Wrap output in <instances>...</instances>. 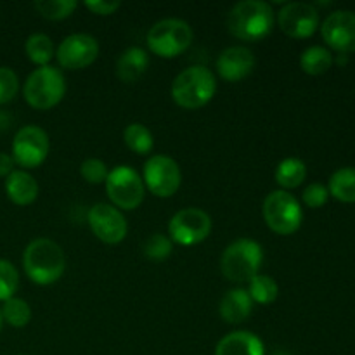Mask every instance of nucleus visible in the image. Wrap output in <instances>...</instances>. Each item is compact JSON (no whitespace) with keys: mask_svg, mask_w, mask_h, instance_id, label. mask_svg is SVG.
I'll use <instances>...</instances> for the list:
<instances>
[{"mask_svg":"<svg viewBox=\"0 0 355 355\" xmlns=\"http://www.w3.org/2000/svg\"><path fill=\"white\" fill-rule=\"evenodd\" d=\"M321 33L333 51L340 54L355 52V12L352 10L331 12L322 21Z\"/></svg>","mask_w":355,"mask_h":355,"instance_id":"15","label":"nucleus"},{"mask_svg":"<svg viewBox=\"0 0 355 355\" xmlns=\"http://www.w3.org/2000/svg\"><path fill=\"white\" fill-rule=\"evenodd\" d=\"M255 54L245 45H232L217 59V73L225 82H241L255 69Z\"/></svg>","mask_w":355,"mask_h":355,"instance_id":"16","label":"nucleus"},{"mask_svg":"<svg viewBox=\"0 0 355 355\" xmlns=\"http://www.w3.org/2000/svg\"><path fill=\"white\" fill-rule=\"evenodd\" d=\"M6 193L12 203L26 207L38 198V182L26 170H14L6 177Z\"/></svg>","mask_w":355,"mask_h":355,"instance_id":"19","label":"nucleus"},{"mask_svg":"<svg viewBox=\"0 0 355 355\" xmlns=\"http://www.w3.org/2000/svg\"><path fill=\"white\" fill-rule=\"evenodd\" d=\"M215 355H266V345L252 331H232L215 347Z\"/></svg>","mask_w":355,"mask_h":355,"instance_id":"17","label":"nucleus"},{"mask_svg":"<svg viewBox=\"0 0 355 355\" xmlns=\"http://www.w3.org/2000/svg\"><path fill=\"white\" fill-rule=\"evenodd\" d=\"M263 220L272 232L279 236H290L300 229L304 222L300 201L288 191H272L267 194L262 207Z\"/></svg>","mask_w":355,"mask_h":355,"instance_id":"7","label":"nucleus"},{"mask_svg":"<svg viewBox=\"0 0 355 355\" xmlns=\"http://www.w3.org/2000/svg\"><path fill=\"white\" fill-rule=\"evenodd\" d=\"M149 66V55L141 47H128L116 61V76L123 83H134Z\"/></svg>","mask_w":355,"mask_h":355,"instance_id":"20","label":"nucleus"},{"mask_svg":"<svg viewBox=\"0 0 355 355\" xmlns=\"http://www.w3.org/2000/svg\"><path fill=\"white\" fill-rule=\"evenodd\" d=\"M24 51H26L28 59L35 62L38 68L51 66V61L55 58L54 44H52L51 37L45 33L30 35L26 44H24Z\"/></svg>","mask_w":355,"mask_h":355,"instance_id":"22","label":"nucleus"},{"mask_svg":"<svg viewBox=\"0 0 355 355\" xmlns=\"http://www.w3.org/2000/svg\"><path fill=\"white\" fill-rule=\"evenodd\" d=\"M248 295L253 300V304L269 305L276 302L277 295H279V286L276 281L266 274H257L252 281L248 283Z\"/></svg>","mask_w":355,"mask_h":355,"instance_id":"26","label":"nucleus"},{"mask_svg":"<svg viewBox=\"0 0 355 355\" xmlns=\"http://www.w3.org/2000/svg\"><path fill=\"white\" fill-rule=\"evenodd\" d=\"M2 127H6V116L0 113V128H2Z\"/></svg>","mask_w":355,"mask_h":355,"instance_id":"36","label":"nucleus"},{"mask_svg":"<svg viewBox=\"0 0 355 355\" xmlns=\"http://www.w3.org/2000/svg\"><path fill=\"white\" fill-rule=\"evenodd\" d=\"M333 54L329 49L322 47V45H312V47L305 49L300 55V68L304 69L307 75L318 76L328 71L333 66Z\"/></svg>","mask_w":355,"mask_h":355,"instance_id":"23","label":"nucleus"},{"mask_svg":"<svg viewBox=\"0 0 355 355\" xmlns=\"http://www.w3.org/2000/svg\"><path fill=\"white\" fill-rule=\"evenodd\" d=\"M172 99L184 110L207 106L217 92V78L205 66H191L180 71L172 82Z\"/></svg>","mask_w":355,"mask_h":355,"instance_id":"3","label":"nucleus"},{"mask_svg":"<svg viewBox=\"0 0 355 355\" xmlns=\"http://www.w3.org/2000/svg\"><path fill=\"white\" fill-rule=\"evenodd\" d=\"M263 262V250L253 239H236L224 250L220 270L232 283H250L259 274Z\"/></svg>","mask_w":355,"mask_h":355,"instance_id":"4","label":"nucleus"},{"mask_svg":"<svg viewBox=\"0 0 355 355\" xmlns=\"http://www.w3.org/2000/svg\"><path fill=\"white\" fill-rule=\"evenodd\" d=\"M173 250V243L168 236L165 234H153L151 238L146 241L144 245V255L149 260L155 262H162V260L168 259L170 253Z\"/></svg>","mask_w":355,"mask_h":355,"instance_id":"30","label":"nucleus"},{"mask_svg":"<svg viewBox=\"0 0 355 355\" xmlns=\"http://www.w3.org/2000/svg\"><path fill=\"white\" fill-rule=\"evenodd\" d=\"M144 187L156 198H172L182 184L179 163L166 155H155L144 163Z\"/></svg>","mask_w":355,"mask_h":355,"instance_id":"9","label":"nucleus"},{"mask_svg":"<svg viewBox=\"0 0 355 355\" xmlns=\"http://www.w3.org/2000/svg\"><path fill=\"white\" fill-rule=\"evenodd\" d=\"M23 267L30 281L38 286L58 283L66 270V255L61 246L49 238H37L23 253Z\"/></svg>","mask_w":355,"mask_h":355,"instance_id":"1","label":"nucleus"},{"mask_svg":"<svg viewBox=\"0 0 355 355\" xmlns=\"http://www.w3.org/2000/svg\"><path fill=\"white\" fill-rule=\"evenodd\" d=\"M0 311H2L3 321L14 328H24L31 321V309L23 298H9L3 302V307Z\"/></svg>","mask_w":355,"mask_h":355,"instance_id":"27","label":"nucleus"},{"mask_svg":"<svg viewBox=\"0 0 355 355\" xmlns=\"http://www.w3.org/2000/svg\"><path fill=\"white\" fill-rule=\"evenodd\" d=\"M66 94V80L61 69L44 66L30 73L24 82L23 96L31 107L40 111L52 110Z\"/></svg>","mask_w":355,"mask_h":355,"instance_id":"6","label":"nucleus"},{"mask_svg":"<svg viewBox=\"0 0 355 355\" xmlns=\"http://www.w3.org/2000/svg\"><path fill=\"white\" fill-rule=\"evenodd\" d=\"M87 222L94 236L106 245H118L127 238V218L111 203L94 205L87 214Z\"/></svg>","mask_w":355,"mask_h":355,"instance_id":"12","label":"nucleus"},{"mask_svg":"<svg viewBox=\"0 0 355 355\" xmlns=\"http://www.w3.org/2000/svg\"><path fill=\"white\" fill-rule=\"evenodd\" d=\"M229 33L243 42H260L272 31L274 10L263 0H243L227 14Z\"/></svg>","mask_w":355,"mask_h":355,"instance_id":"2","label":"nucleus"},{"mask_svg":"<svg viewBox=\"0 0 355 355\" xmlns=\"http://www.w3.org/2000/svg\"><path fill=\"white\" fill-rule=\"evenodd\" d=\"M19 286V274L9 260L0 259V300L6 302L14 297Z\"/></svg>","mask_w":355,"mask_h":355,"instance_id":"29","label":"nucleus"},{"mask_svg":"<svg viewBox=\"0 0 355 355\" xmlns=\"http://www.w3.org/2000/svg\"><path fill=\"white\" fill-rule=\"evenodd\" d=\"M104 184H106V193L111 205L120 211L135 210L144 201V182H142V177L132 166H114L113 170H110Z\"/></svg>","mask_w":355,"mask_h":355,"instance_id":"8","label":"nucleus"},{"mask_svg":"<svg viewBox=\"0 0 355 355\" xmlns=\"http://www.w3.org/2000/svg\"><path fill=\"white\" fill-rule=\"evenodd\" d=\"M83 6L90 10L92 14H97V16H111V14L116 12L121 7V2L118 0H89Z\"/></svg>","mask_w":355,"mask_h":355,"instance_id":"34","label":"nucleus"},{"mask_svg":"<svg viewBox=\"0 0 355 355\" xmlns=\"http://www.w3.org/2000/svg\"><path fill=\"white\" fill-rule=\"evenodd\" d=\"M329 194L342 203H355V168L336 170L329 179Z\"/></svg>","mask_w":355,"mask_h":355,"instance_id":"24","label":"nucleus"},{"mask_svg":"<svg viewBox=\"0 0 355 355\" xmlns=\"http://www.w3.org/2000/svg\"><path fill=\"white\" fill-rule=\"evenodd\" d=\"M193 28L189 23L177 17H166L158 21L148 31V47L155 55L172 59L184 54L193 44Z\"/></svg>","mask_w":355,"mask_h":355,"instance_id":"5","label":"nucleus"},{"mask_svg":"<svg viewBox=\"0 0 355 355\" xmlns=\"http://www.w3.org/2000/svg\"><path fill=\"white\" fill-rule=\"evenodd\" d=\"M14 159L7 153H0V177H7L14 172Z\"/></svg>","mask_w":355,"mask_h":355,"instance_id":"35","label":"nucleus"},{"mask_svg":"<svg viewBox=\"0 0 355 355\" xmlns=\"http://www.w3.org/2000/svg\"><path fill=\"white\" fill-rule=\"evenodd\" d=\"M211 232V218L201 208H182L168 222V236L180 246L203 243Z\"/></svg>","mask_w":355,"mask_h":355,"instance_id":"11","label":"nucleus"},{"mask_svg":"<svg viewBox=\"0 0 355 355\" xmlns=\"http://www.w3.org/2000/svg\"><path fill=\"white\" fill-rule=\"evenodd\" d=\"M328 198H329L328 187L322 186V184L319 182L309 184V186L304 189V194H302V200H304V203L307 205L309 208H321L322 205H326Z\"/></svg>","mask_w":355,"mask_h":355,"instance_id":"33","label":"nucleus"},{"mask_svg":"<svg viewBox=\"0 0 355 355\" xmlns=\"http://www.w3.org/2000/svg\"><path fill=\"white\" fill-rule=\"evenodd\" d=\"M2 322H3V318H2V311H0V329H2Z\"/></svg>","mask_w":355,"mask_h":355,"instance_id":"37","label":"nucleus"},{"mask_svg":"<svg viewBox=\"0 0 355 355\" xmlns=\"http://www.w3.org/2000/svg\"><path fill=\"white\" fill-rule=\"evenodd\" d=\"M218 312H220V318L229 324H241L252 315L253 300L250 298L248 291L243 288H234L222 297Z\"/></svg>","mask_w":355,"mask_h":355,"instance_id":"18","label":"nucleus"},{"mask_svg":"<svg viewBox=\"0 0 355 355\" xmlns=\"http://www.w3.org/2000/svg\"><path fill=\"white\" fill-rule=\"evenodd\" d=\"M55 58L64 69H85L99 58V42L89 33L68 35L55 49Z\"/></svg>","mask_w":355,"mask_h":355,"instance_id":"13","label":"nucleus"},{"mask_svg":"<svg viewBox=\"0 0 355 355\" xmlns=\"http://www.w3.org/2000/svg\"><path fill=\"white\" fill-rule=\"evenodd\" d=\"M305 177H307V166L300 158H284L277 165L276 173H274L277 186L283 191H290L302 186Z\"/></svg>","mask_w":355,"mask_h":355,"instance_id":"21","label":"nucleus"},{"mask_svg":"<svg viewBox=\"0 0 355 355\" xmlns=\"http://www.w3.org/2000/svg\"><path fill=\"white\" fill-rule=\"evenodd\" d=\"M80 173L89 184H103L107 179V165L99 158H89L80 165Z\"/></svg>","mask_w":355,"mask_h":355,"instance_id":"31","label":"nucleus"},{"mask_svg":"<svg viewBox=\"0 0 355 355\" xmlns=\"http://www.w3.org/2000/svg\"><path fill=\"white\" fill-rule=\"evenodd\" d=\"M78 3L75 0H38L35 9L42 17L49 21H61L71 16Z\"/></svg>","mask_w":355,"mask_h":355,"instance_id":"28","label":"nucleus"},{"mask_svg":"<svg viewBox=\"0 0 355 355\" xmlns=\"http://www.w3.org/2000/svg\"><path fill=\"white\" fill-rule=\"evenodd\" d=\"M281 31L291 38H309L319 28V12L312 3L288 2L277 12Z\"/></svg>","mask_w":355,"mask_h":355,"instance_id":"14","label":"nucleus"},{"mask_svg":"<svg viewBox=\"0 0 355 355\" xmlns=\"http://www.w3.org/2000/svg\"><path fill=\"white\" fill-rule=\"evenodd\" d=\"M123 141L130 151L144 156L149 155L155 148V139H153L151 130L142 123H130L123 130Z\"/></svg>","mask_w":355,"mask_h":355,"instance_id":"25","label":"nucleus"},{"mask_svg":"<svg viewBox=\"0 0 355 355\" xmlns=\"http://www.w3.org/2000/svg\"><path fill=\"white\" fill-rule=\"evenodd\" d=\"M51 141L44 128L37 125H24L16 132L12 141V159L24 170L38 168L47 159Z\"/></svg>","mask_w":355,"mask_h":355,"instance_id":"10","label":"nucleus"},{"mask_svg":"<svg viewBox=\"0 0 355 355\" xmlns=\"http://www.w3.org/2000/svg\"><path fill=\"white\" fill-rule=\"evenodd\" d=\"M19 90V78L16 71L7 66H0V104H7L16 97Z\"/></svg>","mask_w":355,"mask_h":355,"instance_id":"32","label":"nucleus"}]
</instances>
